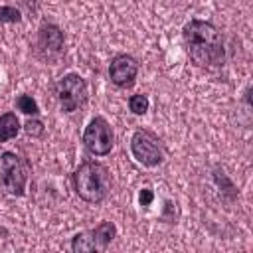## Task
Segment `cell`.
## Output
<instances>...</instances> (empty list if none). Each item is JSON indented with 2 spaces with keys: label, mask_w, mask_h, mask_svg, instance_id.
I'll list each match as a JSON object with an SVG mask.
<instances>
[{
  "label": "cell",
  "mask_w": 253,
  "mask_h": 253,
  "mask_svg": "<svg viewBox=\"0 0 253 253\" xmlns=\"http://www.w3.org/2000/svg\"><path fill=\"white\" fill-rule=\"evenodd\" d=\"M184 43L190 59L200 67H221L225 61L223 38L211 22L190 20L184 30Z\"/></svg>",
  "instance_id": "1"
},
{
  "label": "cell",
  "mask_w": 253,
  "mask_h": 253,
  "mask_svg": "<svg viewBox=\"0 0 253 253\" xmlns=\"http://www.w3.org/2000/svg\"><path fill=\"white\" fill-rule=\"evenodd\" d=\"M75 194L87 204H101L111 190V172L101 162H83L75 168L73 176Z\"/></svg>",
  "instance_id": "2"
},
{
  "label": "cell",
  "mask_w": 253,
  "mask_h": 253,
  "mask_svg": "<svg viewBox=\"0 0 253 253\" xmlns=\"http://www.w3.org/2000/svg\"><path fill=\"white\" fill-rule=\"evenodd\" d=\"M0 180L8 194L22 196L28 182V166L26 162L10 150H4L0 154Z\"/></svg>",
  "instance_id": "3"
},
{
  "label": "cell",
  "mask_w": 253,
  "mask_h": 253,
  "mask_svg": "<svg viewBox=\"0 0 253 253\" xmlns=\"http://www.w3.org/2000/svg\"><path fill=\"white\" fill-rule=\"evenodd\" d=\"M55 97L63 113L77 111L87 101V83L77 73H67L55 83Z\"/></svg>",
  "instance_id": "4"
},
{
  "label": "cell",
  "mask_w": 253,
  "mask_h": 253,
  "mask_svg": "<svg viewBox=\"0 0 253 253\" xmlns=\"http://www.w3.org/2000/svg\"><path fill=\"white\" fill-rule=\"evenodd\" d=\"M130 152L142 166H158L164 160V146L160 138L144 128H138L130 138Z\"/></svg>",
  "instance_id": "5"
},
{
  "label": "cell",
  "mask_w": 253,
  "mask_h": 253,
  "mask_svg": "<svg viewBox=\"0 0 253 253\" xmlns=\"http://www.w3.org/2000/svg\"><path fill=\"white\" fill-rule=\"evenodd\" d=\"M83 146L95 156H105L113 150V130L105 117H95L89 121L83 132Z\"/></svg>",
  "instance_id": "6"
},
{
  "label": "cell",
  "mask_w": 253,
  "mask_h": 253,
  "mask_svg": "<svg viewBox=\"0 0 253 253\" xmlns=\"http://www.w3.org/2000/svg\"><path fill=\"white\" fill-rule=\"evenodd\" d=\"M63 43H65L63 32L55 24H42L38 32V53L42 55V59L45 61L57 59L63 51Z\"/></svg>",
  "instance_id": "7"
},
{
  "label": "cell",
  "mask_w": 253,
  "mask_h": 253,
  "mask_svg": "<svg viewBox=\"0 0 253 253\" xmlns=\"http://www.w3.org/2000/svg\"><path fill=\"white\" fill-rule=\"evenodd\" d=\"M138 73V61L132 55L119 53L109 63V79L113 85L125 89L134 83V77Z\"/></svg>",
  "instance_id": "8"
},
{
  "label": "cell",
  "mask_w": 253,
  "mask_h": 253,
  "mask_svg": "<svg viewBox=\"0 0 253 253\" xmlns=\"http://www.w3.org/2000/svg\"><path fill=\"white\" fill-rule=\"evenodd\" d=\"M91 233H93V237H95L97 247H99V249H105V247L115 239L117 227H115L113 221H101L95 229H91Z\"/></svg>",
  "instance_id": "9"
},
{
  "label": "cell",
  "mask_w": 253,
  "mask_h": 253,
  "mask_svg": "<svg viewBox=\"0 0 253 253\" xmlns=\"http://www.w3.org/2000/svg\"><path fill=\"white\" fill-rule=\"evenodd\" d=\"M20 130V121L14 113H4L0 117V142H8Z\"/></svg>",
  "instance_id": "10"
},
{
  "label": "cell",
  "mask_w": 253,
  "mask_h": 253,
  "mask_svg": "<svg viewBox=\"0 0 253 253\" xmlns=\"http://www.w3.org/2000/svg\"><path fill=\"white\" fill-rule=\"evenodd\" d=\"M71 249H73L75 253H79V251H99V247H97V243H95V237H93L91 229H89V231H81V233H77V235L71 239Z\"/></svg>",
  "instance_id": "11"
},
{
  "label": "cell",
  "mask_w": 253,
  "mask_h": 253,
  "mask_svg": "<svg viewBox=\"0 0 253 253\" xmlns=\"http://www.w3.org/2000/svg\"><path fill=\"white\" fill-rule=\"evenodd\" d=\"M213 180H215V184L221 188V192H223V194H227L229 198H235V196H237V190H235L233 182L227 178V174H225L223 170L215 168V170H213Z\"/></svg>",
  "instance_id": "12"
},
{
  "label": "cell",
  "mask_w": 253,
  "mask_h": 253,
  "mask_svg": "<svg viewBox=\"0 0 253 253\" xmlns=\"http://www.w3.org/2000/svg\"><path fill=\"white\" fill-rule=\"evenodd\" d=\"M148 97L144 93H136V95H130L128 97V109L132 115H144L148 111Z\"/></svg>",
  "instance_id": "13"
},
{
  "label": "cell",
  "mask_w": 253,
  "mask_h": 253,
  "mask_svg": "<svg viewBox=\"0 0 253 253\" xmlns=\"http://www.w3.org/2000/svg\"><path fill=\"white\" fill-rule=\"evenodd\" d=\"M16 107H18V111H22L24 115H32V117H36V115L40 113V107H38V103L32 99V95H18V99H16Z\"/></svg>",
  "instance_id": "14"
},
{
  "label": "cell",
  "mask_w": 253,
  "mask_h": 253,
  "mask_svg": "<svg viewBox=\"0 0 253 253\" xmlns=\"http://www.w3.org/2000/svg\"><path fill=\"white\" fill-rule=\"evenodd\" d=\"M22 14L14 6H0V24H18Z\"/></svg>",
  "instance_id": "15"
},
{
  "label": "cell",
  "mask_w": 253,
  "mask_h": 253,
  "mask_svg": "<svg viewBox=\"0 0 253 253\" xmlns=\"http://www.w3.org/2000/svg\"><path fill=\"white\" fill-rule=\"evenodd\" d=\"M24 130H26V134H28V136L38 138V136H42V134H43V123H42V121H38V119H28V121H26V125H24Z\"/></svg>",
  "instance_id": "16"
},
{
  "label": "cell",
  "mask_w": 253,
  "mask_h": 253,
  "mask_svg": "<svg viewBox=\"0 0 253 253\" xmlns=\"http://www.w3.org/2000/svg\"><path fill=\"white\" fill-rule=\"evenodd\" d=\"M152 200H154L152 190H150V188H142V190H140V194H138V202H140V206L148 208V206L152 204Z\"/></svg>",
  "instance_id": "17"
}]
</instances>
